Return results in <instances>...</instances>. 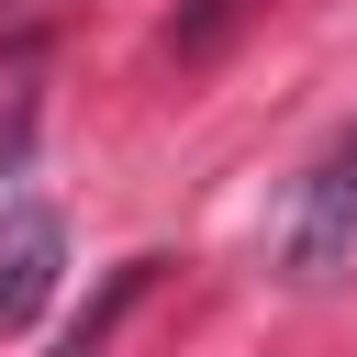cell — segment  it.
Segmentation results:
<instances>
[{
	"label": "cell",
	"instance_id": "obj_1",
	"mask_svg": "<svg viewBox=\"0 0 357 357\" xmlns=\"http://www.w3.org/2000/svg\"><path fill=\"white\" fill-rule=\"evenodd\" d=\"M357 257V123L312 156V178L290 190V212H279V268L312 290V279H335Z\"/></svg>",
	"mask_w": 357,
	"mask_h": 357
},
{
	"label": "cell",
	"instance_id": "obj_2",
	"mask_svg": "<svg viewBox=\"0 0 357 357\" xmlns=\"http://www.w3.org/2000/svg\"><path fill=\"white\" fill-rule=\"evenodd\" d=\"M56 268H67V234H56V212H45V201L0 212V324H11V335H22L33 312H45Z\"/></svg>",
	"mask_w": 357,
	"mask_h": 357
}]
</instances>
